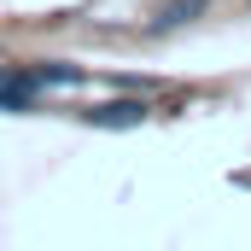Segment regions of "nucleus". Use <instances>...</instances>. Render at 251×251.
Segmentation results:
<instances>
[{
    "label": "nucleus",
    "mask_w": 251,
    "mask_h": 251,
    "mask_svg": "<svg viewBox=\"0 0 251 251\" xmlns=\"http://www.w3.org/2000/svg\"><path fill=\"white\" fill-rule=\"evenodd\" d=\"M35 76H29V64H0V111H12V117H24V111H35Z\"/></svg>",
    "instance_id": "obj_2"
},
{
    "label": "nucleus",
    "mask_w": 251,
    "mask_h": 251,
    "mask_svg": "<svg viewBox=\"0 0 251 251\" xmlns=\"http://www.w3.org/2000/svg\"><path fill=\"white\" fill-rule=\"evenodd\" d=\"M152 111H158V105H152L146 94H134V88H123L117 100H100V105H82L76 117H82L88 128H111V134H123V128H140V123H152Z\"/></svg>",
    "instance_id": "obj_1"
},
{
    "label": "nucleus",
    "mask_w": 251,
    "mask_h": 251,
    "mask_svg": "<svg viewBox=\"0 0 251 251\" xmlns=\"http://www.w3.org/2000/svg\"><path fill=\"white\" fill-rule=\"evenodd\" d=\"M29 76H35V88H82L88 82V70L70 59H41V64H29Z\"/></svg>",
    "instance_id": "obj_4"
},
{
    "label": "nucleus",
    "mask_w": 251,
    "mask_h": 251,
    "mask_svg": "<svg viewBox=\"0 0 251 251\" xmlns=\"http://www.w3.org/2000/svg\"><path fill=\"white\" fill-rule=\"evenodd\" d=\"M234 187H251V170H240V176H234Z\"/></svg>",
    "instance_id": "obj_5"
},
{
    "label": "nucleus",
    "mask_w": 251,
    "mask_h": 251,
    "mask_svg": "<svg viewBox=\"0 0 251 251\" xmlns=\"http://www.w3.org/2000/svg\"><path fill=\"white\" fill-rule=\"evenodd\" d=\"M204 12H210V0H164V6H158V18L146 24V35H176V29L199 24Z\"/></svg>",
    "instance_id": "obj_3"
}]
</instances>
